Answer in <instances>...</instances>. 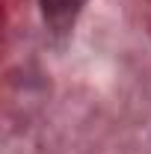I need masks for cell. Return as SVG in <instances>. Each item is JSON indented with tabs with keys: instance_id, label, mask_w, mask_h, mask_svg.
I'll return each instance as SVG.
<instances>
[{
	"instance_id": "1",
	"label": "cell",
	"mask_w": 151,
	"mask_h": 154,
	"mask_svg": "<svg viewBox=\"0 0 151 154\" xmlns=\"http://www.w3.org/2000/svg\"><path fill=\"white\" fill-rule=\"evenodd\" d=\"M83 3L86 0H42V12H45L48 24L62 33V30H68L74 24L77 12L83 9Z\"/></svg>"
}]
</instances>
